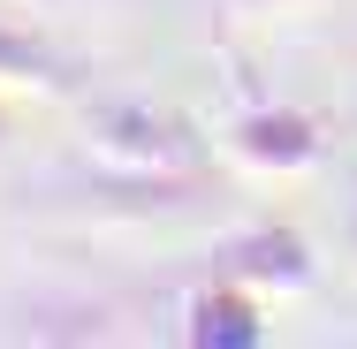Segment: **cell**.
<instances>
[{
    "label": "cell",
    "mask_w": 357,
    "mask_h": 349,
    "mask_svg": "<svg viewBox=\"0 0 357 349\" xmlns=\"http://www.w3.org/2000/svg\"><path fill=\"white\" fill-rule=\"evenodd\" d=\"M0 69H38V46H23V38H0Z\"/></svg>",
    "instance_id": "obj_1"
}]
</instances>
